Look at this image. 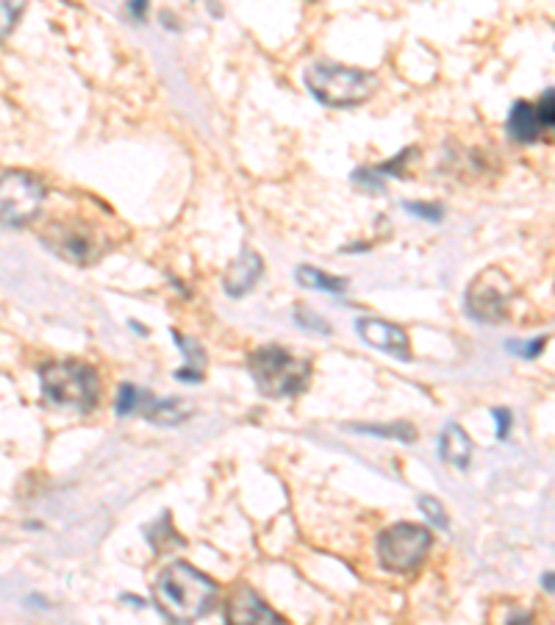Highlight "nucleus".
I'll return each mask as SVG.
<instances>
[{"mask_svg":"<svg viewBox=\"0 0 555 625\" xmlns=\"http://www.w3.org/2000/svg\"><path fill=\"white\" fill-rule=\"evenodd\" d=\"M516 290L509 273L500 268H486L472 279L467 290V312L481 323H503L509 317V306L514 301Z\"/></svg>","mask_w":555,"mask_h":625,"instance_id":"0eeeda50","label":"nucleus"},{"mask_svg":"<svg viewBox=\"0 0 555 625\" xmlns=\"http://www.w3.org/2000/svg\"><path fill=\"white\" fill-rule=\"evenodd\" d=\"M358 434H373V437L384 439H400V442L411 445L417 439V428L411 423H391V426H350Z\"/></svg>","mask_w":555,"mask_h":625,"instance_id":"a211bd4d","label":"nucleus"},{"mask_svg":"<svg viewBox=\"0 0 555 625\" xmlns=\"http://www.w3.org/2000/svg\"><path fill=\"white\" fill-rule=\"evenodd\" d=\"M226 617L228 623H239V625H248V623H281L275 612L255 595L250 586H239L237 592L231 595L226 608Z\"/></svg>","mask_w":555,"mask_h":625,"instance_id":"9b49d317","label":"nucleus"},{"mask_svg":"<svg viewBox=\"0 0 555 625\" xmlns=\"http://www.w3.org/2000/svg\"><path fill=\"white\" fill-rule=\"evenodd\" d=\"M261 275H264V259H261L255 250L242 248V253H239L231 268H228L222 287H226V292L231 298H244L259 284Z\"/></svg>","mask_w":555,"mask_h":625,"instance_id":"9d476101","label":"nucleus"},{"mask_svg":"<svg viewBox=\"0 0 555 625\" xmlns=\"http://www.w3.org/2000/svg\"><path fill=\"white\" fill-rule=\"evenodd\" d=\"M509 137L514 139V143H522V145H531V143H538L544 134L542 123H538L536 117V106L527 101H520L511 106V114H509Z\"/></svg>","mask_w":555,"mask_h":625,"instance_id":"4468645a","label":"nucleus"},{"mask_svg":"<svg viewBox=\"0 0 555 625\" xmlns=\"http://www.w3.org/2000/svg\"><path fill=\"white\" fill-rule=\"evenodd\" d=\"M433 545V534L426 525L397 523L380 531L378 537V562L389 573H411L422 564L428 548Z\"/></svg>","mask_w":555,"mask_h":625,"instance_id":"39448f33","label":"nucleus"},{"mask_svg":"<svg viewBox=\"0 0 555 625\" xmlns=\"http://www.w3.org/2000/svg\"><path fill=\"white\" fill-rule=\"evenodd\" d=\"M555 92L553 90H544V95L538 97V103H536V117H538V123H542V128L544 132H553V125H555Z\"/></svg>","mask_w":555,"mask_h":625,"instance_id":"4be33fe9","label":"nucleus"},{"mask_svg":"<svg viewBox=\"0 0 555 625\" xmlns=\"http://www.w3.org/2000/svg\"><path fill=\"white\" fill-rule=\"evenodd\" d=\"M472 454H475V448H472L470 434L459 423H448L442 437H439V456H442L444 465L455 467V470H467L472 461Z\"/></svg>","mask_w":555,"mask_h":625,"instance_id":"f8f14e48","label":"nucleus"},{"mask_svg":"<svg viewBox=\"0 0 555 625\" xmlns=\"http://www.w3.org/2000/svg\"><path fill=\"white\" fill-rule=\"evenodd\" d=\"M154 601L170 623H195L214 608L217 584L192 564L172 562L156 579Z\"/></svg>","mask_w":555,"mask_h":625,"instance_id":"f257e3e1","label":"nucleus"},{"mask_svg":"<svg viewBox=\"0 0 555 625\" xmlns=\"http://www.w3.org/2000/svg\"><path fill=\"white\" fill-rule=\"evenodd\" d=\"M250 375L264 398H295L312 382V362L281 345H264L250 353Z\"/></svg>","mask_w":555,"mask_h":625,"instance_id":"7ed1b4c3","label":"nucleus"},{"mask_svg":"<svg viewBox=\"0 0 555 625\" xmlns=\"http://www.w3.org/2000/svg\"><path fill=\"white\" fill-rule=\"evenodd\" d=\"M356 329L362 340L369 342L373 347L386 351L389 356L400 358V362H411V342H408V334L400 325L378 317H358Z\"/></svg>","mask_w":555,"mask_h":625,"instance_id":"1a4fd4ad","label":"nucleus"},{"mask_svg":"<svg viewBox=\"0 0 555 625\" xmlns=\"http://www.w3.org/2000/svg\"><path fill=\"white\" fill-rule=\"evenodd\" d=\"M145 540H148V545L154 548V553H170L172 548L187 545L184 537H178L176 529H172L170 514H161L154 525H148V531H145Z\"/></svg>","mask_w":555,"mask_h":625,"instance_id":"dca6fc26","label":"nucleus"},{"mask_svg":"<svg viewBox=\"0 0 555 625\" xmlns=\"http://www.w3.org/2000/svg\"><path fill=\"white\" fill-rule=\"evenodd\" d=\"M544 345H547V340L538 336V340H533V342H509V351L520 353L522 358H536L538 353L544 351Z\"/></svg>","mask_w":555,"mask_h":625,"instance_id":"393cba45","label":"nucleus"},{"mask_svg":"<svg viewBox=\"0 0 555 625\" xmlns=\"http://www.w3.org/2000/svg\"><path fill=\"white\" fill-rule=\"evenodd\" d=\"M45 204V184L23 170L0 173V226H25Z\"/></svg>","mask_w":555,"mask_h":625,"instance_id":"423d86ee","label":"nucleus"},{"mask_svg":"<svg viewBox=\"0 0 555 625\" xmlns=\"http://www.w3.org/2000/svg\"><path fill=\"white\" fill-rule=\"evenodd\" d=\"M125 12H128V18L134 20V23H143V20L148 18V0H128Z\"/></svg>","mask_w":555,"mask_h":625,"instance_id":"a878e982","label":"nucleus"},{"mask_svg":"<svg viewBox=\"0 0 555 625\" xmlns=\"http://www.w3.org/2000/svg\"><path fill=\"white\" fill-rule=\"evenodd\" d=\"M40 382H42V398L48 406L56 409L78 412L86 415L97 406L101 398V375L92 364L73 362H48L40 367Z\"/></svg>","mask_w":555,"mask_h":625,"instance_id":"f03ea898","label":"nucleus"},{"mask_svg":"<svg viewBox=\"0 0 555 625\" xmlns=\"http://www.w3.org/2000/svg\"><path fill=\"white\" fill-rule=\"evenodd\" d=\"M402 209H406L408 215H417L428 222H439L444 217L442 206H433V204H402Z\"/></svg>","mask_w":555,"mask_h":625,"instance_id":"5701e85b","label":"nucleus"},{"mask_svg":"<svg viewBox=\"0 0 555 625\" xmlns=\"http://www.w3.org/2000/svg\"><path fill=\"white\" fill-rule=\"evenodd\" d=\"M420 509L426 512V518L431 520L437 529H448L450 525V518H448V512H444V507H442V500L439 498H431V494H422L420 498Z\"/></svg>","mask_w":555,"mask_h":625,"instance_id":"412c9836","label":"nucleus"},{"mask_svg":"<svg viewBox=\"0 0 555 625\" xmlns=\"http://www.w3.org/2000/svg\"><path fill=\"white\" fill-rule=\"evenodd\" d=\"M303 81H306L308 92L325 106H358L378 90L375 73L336 62H314Z\"/></svg>","mask_w":555,"mask_h":625,"instance_id":"20e7f679","label":"nucleus"},{"mask_svg":"<svg viewBox=\"0 0 555 625\" xmlns=\"http://www.w3.org/2000/svg\"><path fill=\"white\" fill-rule=\"evenodd\" d=\"M136 415L148 417L156 426H181V423L192 415V409L184 406L181 398H154V395L145 389V398Z\"/></svg>","mask_w":555,"mask_h":625,"instance_id":"ddd939ff","label":"nucleus"},{"mask_svg":"<svg viewBox=\"0 0 555 625\" xmlns=\"http://www.w3.org/2000/svg\"><path fill=\"white\" fill-rule=\"evenodd\" d=\"M542 584H544V590H547V592H553V573H547V575H544V581H542Z\"/></svg>","mask_w":555,"mask_h":625,"instance_id":"cd10ccee","label":"nucleus"},{"mask_svg":"<svg viewBox=\"0 0 555 625\" xmlns=\"http://www.w3.org/2000/svg\"><path fill=\"white\" fill-rule=\"evenodd\" d=\"M494 420H498V439H509L511 431V412L509 409H494Z\"/></svg>","mask_w":555,"mask_h":625,"instance_id":"bb28decb","label":"nucleus"},{"mask_svg":"<svg viewBox=\"0 0 555 625\" xmlns=\"http://www.w3.org/2000/svg\"><path fill=\"white\" fill-rule=\"evenodd\" d=\"M297 281H301L306 290H323V292H331V295H339V292L347 290V279H342V275H331V273H323V270L312 268V264H303V268H297Z\"/></svg>","mask_w":555,"mask_h":625,"instance_id":"f3484780","label":"nucleus"},{"mask_svg":"<svg viewBox=\"0 0 555 625\" xmlns=\"http://www.w3.org/2000/svg\"><path fill=\"white\" fill-rule=\"evenodd\" d=\"M172 340H176V345L184 351V358H187V367L176 369L178 382H187V384L203 382V369H206L203 347H200L195 340H189V336H184L181 331H172Z\"/></svg>","mask_w":555,"mask_h":625,"instance_id":"2eb2a0df","label":"nucleus"},{"mask_svg":"<svg viewBox=\"0 0 555 625\" xmlns=\"http://www.w3.org/2000/svg\"><path fill=\"white\" fill-rule=\"evenodd\" d=\"M29 3L31 0H0V42L12 34L18 20L23 18V12L29 9Z\"/></svg>","mask_w":555,"mask_h":625,"instance_id":"6ab92c4d","label":"nucleus"},{"mask_svg":"<svg viewBox=\"0 0 555 625\" xmlns=\"http://www.w3.org/2000/svg\"><path fill=\"white\" fill-rule=\"evenodd\" d=\"M51 248L59 250L64 259L75 264H90L101 257V237L92 231L90 222H67L59 226L56 237L51 239Z\"/></svg>","mask_w":555,"mask_h":625,"instance_id":"6e6552de","label":"nucleus"},{"mask_svg":"<svg viewBox=\"0 0 555 625\" xmlns=\"http://www.w3.org/2000/svg\"><path fill=\"white\" fill-rule=\"evenodd\" d=\"M143 398H145V389H139V387H134V384H123L119 387V393H117V415L119 417H130V415H136L139 412V404H143Z\"/></svg>","mask_w":555,"mask_h":625,"instance_id":"aec40b11","label":"nucleus"},{"mask_svg":"<svg viewBox=\"0 0 555 625\" xmlns=\"http://www.w3.org/2000/svg\"><path fill=\"white\" fill-rule=\"evenodd\" d=\"M295 320L303 325V329H312V331H320V334H331V325L325 323V320H320L317 314L312 312V309L301 306L295 312Z\"/></svg>","mask_w":555,"mask_h":625,"instance_id":"b1692460","label":"nucleus"}]
</instances>
